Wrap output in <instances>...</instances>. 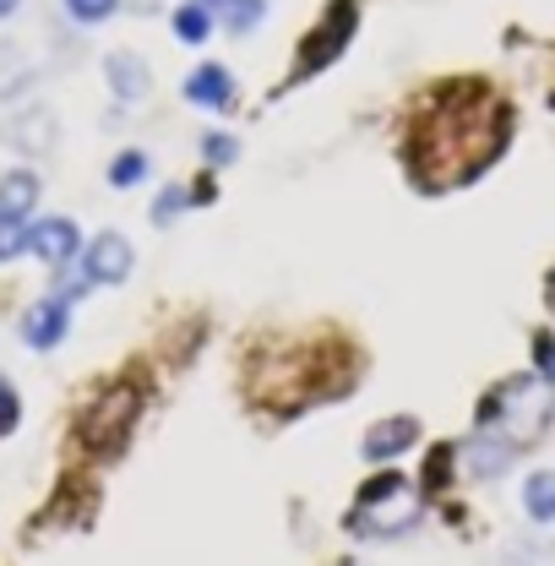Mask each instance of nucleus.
Segmentation results:
<instances>
[{"label":"nucleus","mask_w":555,"mask_h":566,"mask_svg":"<svg viewBox=\"0 0 555 566\" xmlns=\"http://www.w3.org/2000/svg\"><path fill=\"white\" fill-rule=\"evenodd\" d=\"M44 202V180L33 169H6L0 175V218H33V208Z\"/></svg>","instance_id":"12"},{"label":"nucleus","mask_w":555,"mask_h":566,"mask_svg":"<svg viewBox=\"0 0 555 566\" xmlns=\"http://www.w3.org/2000/svg\"><path fill=\"white\" fill-rule=\"evenodd\" d=\"M104 76H109V93L121 98V104H142L147 93H153V71L142 61L137 50H115L109 61H104Z\"/></svg>","instance_id":"11"},{"label":"nucleus","mask_w":555,"mask_h":566,"mask_svg":"<svg viewBox=\"0 0 555 566\" xmlns=\"http://www.w3.org/2000/svg\"><path fill=\"white\" fill-rule=\"evenodd\" d=\"M22 424V398H17V387L0 376V436H11Z\"/></svg>","instance_id":"22"},{"label":"nucleus","mask_w":555,"mask_h":566,"mask_svg":"<svg viewBox=\"0 0 555 566\" xmlns=\"http://www.w3.org/2000/svg\"><path fill=\"white\" fill-rule=\"evenodd\" d=\"M175 33H180L186 44H202V39L212 33V11H208V6H197V0L175 6Z\"/></svg>","instance_id":"17"},{"label":"nucleus","mask_w":555,"mask_h":566,"mask_svg":"<svg viewBox=\"0 0 555 566\" xmlns=\"http://www.w3.org/2000/svg\"><path fill=\"white\" fill-rule=\"evenodd\" d=\"M534 359H540V376L555 381V333H534Z\"/></svg>","instance_id":"24"},{"label":"nucleus","mask_w":555,"mask_h":566,"mask_svg":"<svg viewBox=\"0 0 555 566\" xmlns=\"http://www.w3.org/2000/svg\"><path fill=\"white\" fill-rule=\"evenodd\" d=\"M71 333V300L66 294H44L22 311V344L28 349H55Z\"/></svg>","instance_id":"7"},{"label":"nucleus","mask_w":555,"mask_h":566,"mask_svg":"<svg viewBox=\"0 0 555 566\" xmlns=\"http://www.w3.org/2000/svg\"><path fill=\"white\" fill-rule=\"evenodd\" d=\"M28 251L44 262V268H71L82 256V229L71 218H44V223H28Z\"/></svg>","instance_id":"6"},{"label":"nucleus","mask_w":555,"mask_h":566,"mask_svg":"<svg viewBox=\"0 0 555 566\" xmlns=\"http://www.w3.org/2000/svg\"><path fill=\"white\" fill-rule=\"evenodd\" d=\"M551 311H555V273H551Z\"/></svg>","instance_id":"26"},{"label":"nucleus","mask_w":555,"mask_h":566,"mask_svg":"<svg viewBox=\"0 0 555 566\" xmlns=\"http://www.w3.org/2000/svg\"><path fill=\"white\" fill-rule=\"evenodd\" d=\"M523 512L534 523H555V469H540L523 480Z\"/></svg>","instance_id":"15"},{"label":"nucleus","mask_w":555,"mask_h":566,"mask_svg":"<svg viewBox=\"0 0 555 566\" xmlns=\"http://www.w3.org/2000/svg\"><path fill=\"white\" fill-rule=\"evenodd\" d=\"M234 98H240V87H234V71L229 66H197L186 76V104H197L208 115H229Z\"/></svg>","instance_id":"9"},{"label":"nucleus","mask_w":555,"mask_h":566,"mask_svg":"<svg viewBox=\"0 0 555 566\" xmlns=\"http://www.w3.org/2000/svg\"><path fill=\"white\" fill-rule=\"evenodd\" d=\"M61 6H66V17L76 28H98V22H109L121 11V0H61Z\"/></svg>","instance_id":"18"},{"label":"nucleus","mask_w":555,"mask_h":566,"mask_svg":"<svg viewBox=\"0 0 555 566\" xmlns=\"http://www.w3.org/2000/svg\"><path fill=\"white\" fill-rule=\"evenodd\" d=\"M6 142H17L22 153H50L61 142V126H55V109H28L6 126Z\"/></svg>","instance_id":"13"},{"label":"nucleus","mask_w":555,"mask_h":566,"mask_svg":"<svg viewBox=\"0 0 555 566\" xmlns=\"http://www.w3.org/2000/svg\"><path fill=\"white\" fill-rule=\"evenodd\" d=\"M197 6H208L229 33H251L268 17V0H197Z\"/></svg>","instance_id":"14"},{"label":"nucleus","mask_w":555,"mask_h":566,"mask_svg":"<svg viewBox=\"0 0 555 566\" xmlns=\"http://www.w3.org/2000/svg\"><path fill=\"white\" fill-rule=\"evenodd\" d=\"M22 251H28V223L22 218H0V262H11Z\"/></svg>","instance_id":"21"},{"label":"nucleus","mask_w":555,"mask_h":566,"mask_svg":"<svg viewBox=\"0 0 555 566\" xmlns=\"http://www.w3.org/2000/svg\"><path fill=\"white\" fill-rule=\"evenodd\" d=\"M76 262H82V279L87 283H126L132 279V268H137V251H132L126 234L104 229V234H93V240L82 245Z\"/></svg>","instance_id":"5"},{"label":"nucleus","mask_w":555,"mask_h":566,"mask_svg":"<svg viewBox=\"0 0 555 566\" xmlns=\"http://www.w3.org/2000/svg\"><path fill=\"white\" fill-rule=\"evenodd\" d=\"M419 441V420L415 415H398V420H381L365 430V441H359V452H365V463H392L398 452H409Z\"/></svg>","instance_id":"10"},{"label":"nucleus","mask_w":555,"mask_h":566,"mask_svg":"<svg viewBox=\"0 0 555 566\" xmlns=\"http://www.w3.org/2000/svg\"><path fill=\"white\" fill-rule=\"evenodd\" d=\"M415 523H419V495L398 469H381L376 480H365L354 506H348V528L359 539H392V534H409Z\"/></svg>","instance_id":"2"},{"label":"nucleus","mask_w":555,"mask_h":566,"mask_svg":"<svg viewBox=\"0 0 555 566\" xmlns=\"http://www.w3.org/2000/svg\"><path fill=\"white\" fill-rule=\"evenodd\" d=\"M147 175H153V158H147L142 147L115 153V164H109V186H115V191H132V186H142Z\"/></svg>","instance_id":"16"},{"label":"nucleus","mask_w":555,"mask_h":566,"mask_svg":"<svg viewBox=\"0 0 555 566\" xmlns=\"http://www.w3.org/2000/svg\"><path fill=\"white\" fill-rule=\"evenodd\" d=\"M551 420H555V381H545L540 370L506 376L501 387H490V398L480 403V430L501 436L517 452L534 447V441H545Z\"/></svg>","instance_id":"1"},{"label":"nucleus","mask_w":555,"mask_h":566,"mask_svg":"<svg viewBox=\"0 0 555 566\" xmlns=\"http://www.w3.org/2000/svg\"><path fill=\"white\" fill-rule=\"evenodd\" d=\"M132 420H137V392H132V387H109V392H98V398L87 403L82 441H87L93 452H121L126 436H132Z\"/></svg>","instance_id":"3"},{"label":"nucleus","mask_w":555,"mask_h":566,"mask_svg":"<svg viewBox=\"0 0 555 566\" xmlns=\"http://www.w3.org/2000/svg\"><path fill=\"white\" fill-rule=\"evenodd\" d=\"M234 158H240V142L234 137H223V132H208V137H202V164H208V169H223V164H234Z\"/></svg>","instance_id":"19"},{"label":"nucleus","mask_w":555,"mask_h":566,"mask_svg":"<svg viewBox=\"0 0 555 566\" xmlns=\"http://www.w3.org/2000/svg\"><path fill=\"white\" fill-rule=\"evenodd\" d=\"M512 458H517V447H506V441L490 436V430H474V436L458 447V463H463L469 480H501V474L512 469Z\"/></svg>","instance_id":"8"},{"label":"nucleus","mask_w":555,"mask_h":566,"mask_svg":"<svg viewBox=\"0 0 555 566\" xmlns=\"http://www.w3.org/2000/svg\"><path fill=\"white\" fill-rule=\"evenodd\" d=\"M517 566H555V539H528V545H517Z\"/></svg>","instance_id":"23"},{"label":"nucleus","mask_w":555,"mask_h":566,"mask_svg":"<svg viewBox=\"0 0 555 566\" xmlns=\"http://www.w3.org/2000/svg\"><path fill=\"white\" fill-rule=\"evenodd\" d=\"M17 6H22V0H0V17H11V11H17Z\"/></svg>","instance_id":"25"},{"label":"nucleus","mask_w":555,"mask_h":566,"mask_svg":"<svg viewBox=\"0 0 555 566\" xmlns=\"http://www.w3.org/2000/svg\"><path fill=\"white\" fill-rule=\"evenodd\" d=\"M186 208H191V191L186 186H164L158 202H153V223H169V218H180Z\"/></svg>","instance_id":"20"},{"label":"nucleus","mask_w":555,"mask_h":566,"mask_svg":"<svg viewBox=\"0 0 555 566\" xmlns=\"http://www.w3.org/2000/svg\"><path fill=\"white\" fill-rule=\"evenodd\" d=\"M354 11H359V0H333V6L322 11L316 33H311V39L300 44V61H294V82L316 76L322 66H333V61L344 55L348 39H354Z\"/></svg>","instance_id":"4"}]
</instances>
